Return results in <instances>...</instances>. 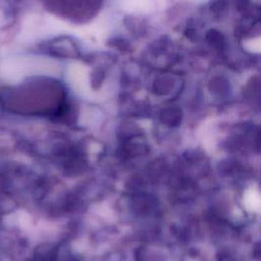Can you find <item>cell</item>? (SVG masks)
Wrapping results in <instances>:
<instances>
[{"mask_svg":"<svg viewBox=\"0 0 261 261\" xmlns=\"http://www.w3.org/2000/svg\"><path fill=\"white\" fill-rule=\"evenodd\" d=\"M59 70L58 61L47 56L17 55L0 61V76L10 83L19 82L35 74L57 75Z\"/></svg>","mask_w":261,"mask_h":261,"instance_id":"6da1fadb","label":"cell"}]
</instances>
